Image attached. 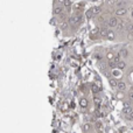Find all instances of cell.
Segmentation results:
<instances>
[{
  "mask_svg": "<svg viewBox=\"0 0 133 133\" xmlns=\"http://www.w3.org/2000/svg\"><path fill=\"white\" fill-rule=\"evenodd\" d=\"M70 23L72 26H77V25H80L81 21H82V15L81 14H74V15H71L70 17Z\"/></svg>",
  "mask_w": 133,
  "mask_h": 133,
  "instance_id": "obj_1",
  "label": "cell"
},
{
  "mask_svg": "<svg viewBox=\"0 0 133 133\" xmlns=\"http://www.w3.org/2000/svg\"><path fill=\"white\" fill-rule=\"evenodd\" d=\"M118 23H119V20L116 18V17H112V18L109 19V21H107V26L111 27V28H115V27H118Z\"/></svg>",
  "mask_w": 133,
  "mask_h": 133,
  "instance_id": "obj_2",
  "label": "cell"
},
{
  "mask_svg": "<svg viewBox=\"0 0 133 133\" xmlns=\"http://www.w3.org/2000/svg\"><path fill=\"white\" fill-rule=\"evenodd\" d=\"M115 13L117 17H123V15H125V14L127 13V9L125 8V7H119V8H117L115 11Z\"/></svg>",
  "mask_w": 133,
  "mask_h": 133,
  "instance_id": "obj_3",
  "label": "cell"
},
{
  "mask_svg": "<svg viewBox=\"0 0 133 133\" xmlns=\"http://www.w3.org/2000/svg\"><path fill=\"white\" fill-rule=\"evenodd\" d=\"M63 6H61V5H56L55 7H54V11H53V13L54 15H60V14H62L63 13Z\"/></svg>",
  "mask_w": 133,
  "mask_h": 133,
  "instance_id": "obj_4",
  "label": "cell"
},
{
  "mask_svg": "<svg viewBox=\"0 0 133 133\" xmlns=\"http://www.w3.org/2000/svg\"><path fill=\"white\" fill-rule=\"evenodd\" d=\"M132 112H133L132 107L129 105V103H126V104H125V106H124V109H123V113H125L126 116H131V115H132Z\"/></svg>",
  "mask_w": 133,
  "mask_h": 133,
  "instance_id": "obj_5",
  "label": "cell"
},
{
  "mask_svg": "<svg viewBox=\"0 0 133 133\" xmlns=\"http://www.w3.org/2000/svg\"><path fill=\"white\" fill-rule=\"evenodd\" d=\"M118 55H119L120 57H127V56H129V50H127V49L126 48H121L119 50V53H118Z\"/></svg>",
  "mask_w": 133,
  "mask_h": 133,
  "instance_id": "obj_6",
  "label": "cell"
},
{
  "mask_svg": "<svg viewBox=\"0 0 133 133\" xmlns=\"http://www.w3.org/2000/svg\"><path fill=\"white\" fill-rule=\"evenodd\" d=\"M58 2H61L62 4L63 7H66V8H69L71 6V1L70 0H58Z\"/></svg>",
  "mask_w": 133,
  "mask_h": 133,
  "instance_id": "obj_7",
  "label": "cell"
},
{
  "mask_svg": "<svg viewBox=\"0 0 133 133\" xmlns=\"http://www.w3.org/2000/svg\"><path fill=\"white\" fill-rule=\"evenodd\" d=\"M106 39H109V40H115L116 39V33L112 31V29H109V33H107Z\"/></svg>",
  "mask_w": 133,
  "mask_h": 133,
  "instance_id": "obj_8",
  "label": "cell"
},
{
  "mask_svg": "<svg viewBox=\"0 0 133 133\" xmlns=\"http://www.w3.org/2000/svg\"><path fill=\"white\" fill-rule=\"evenodd\" d=\"M117 88H118L119 91H125V90H126V84H125V82H118Z\"/></svg>",
  "mask_w": 133,
  "mask_h": 133,
  "instance_id": "obj_9",
  "label": "cell"
},
{
  "mask_svg": "<svg viewBox=\"0 0 133 133\" xmlns=\"http://www.w3.org/2000/svg\"><path fill=\"white\" fill-rule=\"evenodd\" d=\"M111 75L113 76V77H120V76H121V72H120V70L117 68V69H112Z\"/></svg>",
  "mask_w": 133,
  "mask_h": 133,
  "instance_id": "obj_10",
  "label": "cell"
},
{
  "mask_svg": "<svg viewBox=\"0 0 133 133\" xmlns=\"http://www.w3.org/2000/svg\"><path fill=\"white\" fill-rule=\"evenodd\" d=\"M107 33H109V29H106V28H102V29H99V35L102 36V37H106Z\"/></svg>",
  "mask_w": 133,
  "mask_h": 133,
  "instance_id": "obj_11",
  "label": "cell"
},
{
  "mask_svg": "<svg viewBox=\"0 0 133 133\" xmlns=\"http://www.w3.org/2000/svg\"><path fill=\"white\" fill-rule=\"evenodd\" d=\"M109 83H110V85L112 86V88H117V85H118V82H117V80L112 78V77H110V78H109Z\"/></svg>",
  "mask_w": 133,
  "mask_h": 133,
  "instance_id": "obj_12",
  "label": "cell"
},
{
  "mask_svg": "<svg viewBox=\"0 0 133 133\" xmlns=\"http://www.w3.org/2000/svg\"><path fill=\"white\" fill-rule=\"evenodd\" d=\"M91 11H92V13H93V15H98V14L100 13V7H98V6H95V7H92L91 8Z\"/></svg>",
  "mask_w": 133,
  "mask_h": 133,
  "instance_id": "obj_13",
  "label": "cell"
},
{
  "mask_svg": "<svg viewBox=\"0 0 133 133\" xmlns=\"http://www.w3.org/2000/svg\"><path fill=\"white\" fill-rule=\"evenodd\" d=\"M117 68H118L119 70H124L125 68H126V63H125L124 61H120V62L117 64Z\"/></svg>",
  "mask_w": 133,
  "mask_h": 133,
  "instance_id": "obj_14",
  "label": "cell"
},
{
  "mask_svg": "<svg viewBox=\"0 0 133 133\" xmlns=\"http://www.w3.org/2000/svg\"><path fill=\"white\" fill-rule=\"evenodd\" d=\"M90 129H91V124H90V123H85V124H83V126H82V130H83L84 132H88Z\"/></svg>",
  "mask_w": 133,
  "mask_h": 133,
  "instance_id": "obj_15",
  "label": "cell"
},
{
  "mask_svg": "<svg viewBox=\"0 0 133 133\" xmlns=\"http://www.w3.org/2000/svg\"><path fill=\"white\" fill-rule=\"evenodd\" d=\"M80 103H81V107H83V109H85V107L88 106V100L85 98H82Z\"/></svg>",
  "mask_w": 133,
  "mask_h": 133,
  "instance_id": "obj_16",
  "label": "cell"
},
{
  "mask_svg": "<svg viewBox=\"0 0 133 133\" xmlns=\"http://www.w3.org/2000/svg\"><path fill=\"white\" fill-rule=\"evenodd\" d=\"M91 90H92V92H93V93H98L100 89H99V86H98V85L93 84V85H91Z\"/></svg>",
  "mask_w": 133,
  "mask_h": 133,
  "instance_id": "obj_17",
  "label": "cell"
},
{
  "mask_svg": "<svg viewBox=\"0 0 133 133\" xmlns=\"http://www.w3.org/2000/svg\"><path fill=\"white\" fill-rule=\"evenodd\" d=\"M126 29H127V32H129L130 34H133V23H129L126 26Z\"/></svg>",
  "mask_w": 133,
  "mask_h": 133,
  "instance_id": "obj_18",
  "label": "cell"
},
{
  "mask_svg": "<svg viewBox=\"0 0 133 133\" xmlns=\"http://www.w3.org/2000/svg\"><path fill=\"white\" fill-rule=\"evenodd\" d=\"M74 8H75V11H78V9L83 8V4H82V2H78V4H76L75 6H74Z\"/></svg>",
  "mask_w": 133,
  "mask_h": 133,
  "instance_id": "obj_19",
  "label": "cell"
},
{
  "mask_svg": "<svg viewBox=\"0 0 133 133\" xmlns=\"http://www.w3.org/2000/svg\"><path fill=\"white\" fill-rule=\"evenodd\" d=\"M92 17H93V13H92V11L90 9V11H88V12H86V18H88V19H91Z\"/></svg>",
  "mask_w": 133,
  "mask_h": 133,
  "instance_id": "obj_20",
  "label": "cell"
},
{
  "mask_svg": "<svg viewBox=\"0 0 133 133\" xmlns=\"http://www.w3.org/2000/svg\"><path fill=\"white\" fill-rule=\"evenodd\" d=\"M124 27H125L124 21H119V23H118V28H119L120 31H121V29H124Z\"/></svg>",
  "mask_w": 133,
  "mask_h": 133,
  "instance_id": "obj_21",
  "label": "cell"
},
{
  "mask_svg": "<svg viewBox=\"0 0 133 133\" xmlns=\"http://www.w3.org/2000/svg\"><path fill=\"white\" fill-rule=\"evenodd\" d=\"M68 28V22H62L61 23V29H66Z\"/></svg>",
  "mask_w": 133,
  "mask_h": 133,
  "instance_id": "obj_22",
  "label": "cell"
},
{
  "mask_svg": "<svg viewBox=\"0 0 133 133\" xmlns=\"http://www.w3.org/2000/svg\"><path fill=\"white\" fill-rule=\"evenodd\" d=\"M93 102L96 103V104H100V98H99V97H97V96H96V97L93 98Z\"/></svg>",
  "mask_w": 133,
  "mask_h": 133,
  "instance_id": "obj_23",
  "label": "cell"
},
{
  "mask_svg": "<svg viewBox=\"0 0 133 133\" xmlns=\"http://www.w3.org/2000/svg\"><path fill=\"white\" fill-rule=\"evenodd\" d=\"M107 58H109L110 61H112V60L115 58V57H113V54H112V53H109V54H107Z\"/></svg>",
  "mask_w": 133,
  "mask_h": 133,
  "instance_id": "obj_24",
  "label": "cell"
},
{
  "mask_svg": "<svg viewBox=\"0 0 133 133\" xmlns=\"http://www.w3.org/2000/svg\"><path fill=\"white\" fill-rule=\"evenodd\" d=\"M129 99H130V102L133 103V92H130L129 93Z\"/></svg>",
  "mask_w": 133,
  "mask_h": 133,
  "instance_id": "obj_25",
  "label": "cell"
},
{
  "mask_svg": "<svg viewBox=\"0 0 133 133\" xmlns=\"http://www.w3.org/2000/svg\"><path fill=\"white\" fill-rule=\"evenodd\" d=\"M131 17H132V18H133V11H132V12H131Z\"/></svg>",
  "mask_w": 133,
  "mask_h": 133,
  "instance_id": "obj_26",
  "label": "cell"
},
{
  "mask_svg": "<svg viewBox=\"0 0 133 133\" xmlns=\"http://www.w3.org/2000/svg\"><path fill=\"white\" fill-rule=\"evenodd\" d=\"M130 117H131V118H132V119H133V112H132V115L130 116Z\"/></svg>",
  "mask_w": 133,
  "mask_h": 133,
  "instance_id": "obj_27",
  "label": "cell"
}]
</instances>
